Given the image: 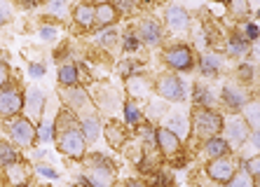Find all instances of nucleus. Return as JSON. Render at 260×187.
<instances>
[{
  "mask_svg": "<svg viewBox=\"0 0 260 187\" xmlns=\"http://www.w3.org/2000/svg\"><path fill=\"white\" fill-rule=\"evenodd\" d=\"M54 133H56V147L61 155L66 157L82 159L87 152V140L85 133L80 129V124L75 122V115L71 110H61V115L54 122Z\"/></svg>",
  "mask_w": 260,
  "mask_h": 187,
  "instance_id": "obj_1",
  "label": "nucleus"
},
{
  "mask_svg": "<svg viewBox=\"0 0 260 187\" xmlns=\"http://www.w3.org/2000/svg\"><path fill=\"white\" fill-rule=\"evenodd\" d=\"M115 164L106 159L103 155H94V157L85 159V182L89 187H113L115 185Z\"/></svg>",
  "mask_w": 260,
  "mask_h": 187,
  "instance_id": "obj_2",
  "label": "nucleus"
},
{
  "mask_svg": "<svg viewBox=\"0 0 260 187\" xmlns=\"http://www.w3.org/2000/svg\"><path fill=\"white\" fill-rule=\"evenodd\" d=\"M192 131H194V136H200L202 140L216 138L218 133L223 131V117L211 108L194 105V110H192Z\"/></svg>",
  "mask_w": 260,
  "mask_h": 187,
  "instance_id": "obj_3",
  "label": "nucleus"
},
{
  "mask_svg": "<svg viewBox=\"0 0 260 187\" xmlns=\"http://www.w3.org/2000/svg\"><path fill=\"white\" fill-rule=\"evenodd\" d=\"M155 89H157V94L164 98V101H169V103H181V101H185V96H188V94H185V85H183L181 78L174 75V72L159 75Z\"/></svg>",
  "mask_w": 260,
  "mask_h": 187,
  "instance_id": "obj_4",
  "label": "nucleus"
},
{
  "mask_svg": "<svg viewBox=\"0 0 260 187\" xmlns=\"http://www.w3.org/2000/svg\"><path fill=\"white\" fill-rule=\"evenodd\" d=\"M223 131H225V140L230 143V147H239L248 140L251 136V127L246 124L242 115H230L228 120H223Z\"/></svg>",
  "mask_w": 260,
  "mask_h": 187,
  "instance_id": "obj_5",
  "label": "nucleus"
},
{
  "mask_svg": "<svg viewBox=\"0 0 260 187\" xmlns=\"http://www.w3.org/2000/svg\"><path fill=\"white\" fill-rule=\"evenodd\" d=\"M7 131H10L12 140L19 145V147H30L38 138V129L28 117H17V120H12L10 127H7Z\"/></svg>",
  "mask_w": 260,
  "mask_h": 187,
  "instance_id": "obj_6",
  "label": "nucleus"
},
{
  "mask_svg": "<svg viewBox=\"0 0 260 187\" xmlns=\"http://www.w3.org/2000/svg\"><path fill=\"white\" fill-rule=\"evenodd\" d=\"M24 108V94L17 85L0 87V117H14Z\"/></svg>",
  "mask_w": 260,
  "mask_h": 187,
  "instance_id": "obj_7",
  "label": "nucleus"
},
{
  "mask_svg": "<svg viewBox=\"0 0 260 187\" xmlns=\"http://www.w3.org/2000/svg\"><path fill=\"white\" fill-rule=\"evenodd\" d=\"M206 173L209 178L216 182H230L232 175L237 173V162L230 157V155H225V157H218V159H211L209 166H206Z\"/></svg>",
  "mask_w": 260,
  "mask_h": 187,
  "instance_id": "obj_8",
  "label": "nucleus"
},
{
  "mask_svg": "<svg viewBox=\"0 0 260 187\" xmlns=\"http://www.w3.org/2000/svg\"><path fill=\"white\" fill-rule=\"evenodd\" d=\"M164 61L174 70H190L194 66V54L185 45H176V47H169L164 52Z\"/></svg>",
  "mask_w": 260,
  "mask_h": 187,
  "instance_id": "obj_9",
  "label": "nucleus"
},
{
  "mask_svg": "<svg viewBox=\"0 0 260 187\" xmlns=\"http://www.w3.org/2000/svg\"><path fill=\"white\" fill-rule=\"evenodd\" d=\"M24 110H26V117L30 122H40L43 120V110H45V91L38 89V87H30L26 91V98H24Z\"/></svg>",
  "mask_w": 260,
  "mask_h": 187,
  "instance_id": "obj_10",
  "label": "nucleus"
},
{
  "mask_svg": "<svg viewBox=\"0 0 260 187\" xmlns=\"http://www.w3.org/2000/svg\"><path fill=\"white\" fill-rule=\"evenodd\" d=\"M164 21H167V28L174 30V33H185L190 28V14L188 10H183L178 5H171L164 14Z\"/></svg>",
  "mask_w": 260,
  "mask_h": 187,
  "instance_id": "obj_11",
  "label": "nucleus"
},
{
  "mask_svg": "<svg viewBox=\"0 0 260 187\" xmlns=\"http://www.w3.org/2000/svg\"><path fill=\"white\" fill-rule=\"evenodd\" d=\"M162 127L169 129L171 133H176L183 140V138H188V133H190V120L183 113H171V115H164Z\"/></svg>",
  "mask_w": 260,
  "mask_h": 187,
  "instance_id": "obj_12",
  "label": "nucleus"
},
{
  "mask_svg": "<svg viewBox=\"0 0 260 187\" xmlns=\"http://www.w3.org/2000/svg\"><path fill=\"white\" fill-rule=\"evenodd\" d=\"M139 40L145 45H150V47H155V45L162 43V28H159V24L155 21V19H143L139 26Z\"/></svg>",
  "mask_w": 260,
  "mask_h": 187,
  "instance_id": "obj_13",
  "label": "nucleus"
},
{
  "mask_svg": "<svg viewBox=\"0 0 260 187\" xmlns=\"http://www.w3.org/2000/svg\"><path fill=\"white\" fill-rule=\"evenodd\" d=\"M117 17H120V10H117L113 3H101V5H96L94 26H96V28H108V26H113L117 21Z\"/></svg>",
  "mask_w": 260,
  "mask_h": 187,
  "instance_id": "obj_14",
  "label": "nucleus"
},
{
  "mask_svg": "<svg viewBox=\"0 0 260 187\" xmlns=\"http://www.w3.org/2000/svg\"><path fill=\"white\" fill-rule=\"evenodd\" d=\"M157 145L167 157H174V155L181 152V138H178L176 133H171L169 129H164V127L157 129Z\"/></svg>",
  "mask_w": 260,
  "mask_h": 187,
  "instance_id": "obj_15",
  "label": "nucleus"
},
{
  "mask_svg": "<svg viewBox=\"0 0 260 187\" xmlns=\"http://www.w3.org/2000/svg\"><path fill=\"white\" fill-rule=\"evenodd\" d=\"M223 103L228 105L230 110H242L244 105L248 103V96L246 91L242 89V87L237 85H225L223 87Z\"/></svg>",
  "mask_w": 260,
  "mask_h": 187,
  "instance_id": "obj_16",
  "label": "nucleus"
},
{
  "mask_svg": "<svg viewBox=\"0 0 260 187\" xmlns=\"http://www.w3.org/2000/svg\"><path fill=\"white\" fill-rule=\"evenodd\" d=\"M61 96H63V101H66L68 110H78L82 108V105H87V101H89V96H87V91L82 89V87H66V89L61 91Z\"/></svg>",
  "mask_w": 260,
  "mask_h": 187,
  "instance_id": "obj_17",
  "label": "nucleus"
},
{
  "mask_svg": "<svg viewBox=\"0 0 260 187\" xmlns=\"http://www.w3.org/2000/svg\"><path fill=\"white\" fill-rule=\"evenodd\" d=\"M103 133H106V138H108V143L113 145V147H117V150H120L122 145L127 143V138H129V131H127L124 127H122L120 122H115V120L106 124Z\"/></svg>",
  "mask_w": 260,
  "mask_h": 187,
  "instance_id": "obj_18",
  "label": "nucleus"
},
{
  "mask_svg": "<svg viewBox=\"0 0 260 187\" xmlns=\"http://www.w3.org/2000/svg\"><path fill=\"white\" fill-rule=\"evenodd\" d=\"M200 68L206 78H216V75H220V70H223V56L213 54V52H204L200 59Z\"/></svg>",
  "mask_w": 260,
  "mask_h": 187,
  "instance_id": "obj_19",
  "label": "nucleus"
},
{
  "mask_svg": "<svg viewBox=\"0 0 260 187\" xmlns=\"http://www.w3.org/2000/svg\"><path fill=\"white\" fill-rule=\"evenodd\" d=\"M94 14H96V7L89 5V3H80L73 10V19L80 28H91L94 26Z\"/></svg>",
  "mask_w": 260,
  "mask_h": 187,
  "instance_id": "obj_20",
  "label": "nucleus"
},
{
  "mask_svg": "<svg viewBox=\"0 0 260 187\" xmlns=\"http://www.w3.org/2000/svg\"><path fill=\"white\" fill-rule=\"evenodd\" d=\"M80 129H82V133H85L87 143H96L99 136H101V122H99L96 115H85V117H82Z\"/></svg>",
  "mask_w": 260,
  "mask_h": 187,
  "instance_id": "obj_21",
  "label": "nucleus"
},
{
  "mask_svg": "<svg viewBox=\"0 0 260 187\" xmlns=\"http://www.w3.org/2000/svg\"><path fill=\"white\" fill-rule=\"evenodd\" d=\"M204 155L209 159H218V157H225V155H230V143L225 138H209L204 143Z\"/></svg>",
  "mask_w": 260,
  "mask_h": 187,
  "instance_id": "obj_22",
  "label": "nucleus"
},
{
  "mask_svg": "<svg viewBox=\"0 0 260 187\" xmlns=\"http://www.w3.org/2000/svg\"><path fill=\"white\" fill-rule=\"evenodd\" d=\"M127 89L134 98H145L150 94V85H148V80L141 78V75H132L127 80Z\"/></svg>",
  "mask_w": 260,
  "mask_h": 187,
  "instance_id": "obj_23",
  "label": "nucleus"
},
{
  "mask_svg": "<svg viewBox=\"0 0 260 187\" xmlns=\"http://www.w3.org/2000/svg\"><path fill=\"white\" fill-rule=\"evenodd\" d=\"M242 117L246 120V124L251 129H260V101H248L242 108Z\"/></svg>",
  "mask_w": 260,
  "mask_h": 187,
  "instance_id": "obj_24",
  "label": "nucleus"
},
{
  "mask_svg": "<svg viewBox=\"0 0 260 187\" xmlns=\"http://www.w3.org/2000/svg\"><path fill=\"white\" fill-rule=\"evenodd\" d=\"M248 49H251V43H248L242 33H235V35H230V40H228V54L244 56V54H248Z\"/></svg>",
  "mask_w": 260,
  "mask_h": 187,
  "instance_id": "obj_25",
  "label": "nucleus"
},
{
  "mask_svg": "<svg viewBox=\"0 0 260 187\" xmlns=\"http://www.w3.org/2000/svg\"><path fill=\"white\" fill-rule=\"evenodd\" d=\"M59 82L63 87H75L80 82V70L75 63H66L59 68Z\"/></svg>",
  "mask_w": 260,
  "mask_h": 187,
  "instance_id": "obj_26",
  "label": "nucleus"
},
{
  "mask_svg": "<svg viewBox=\"0 0 260 187\" xmlns=\"http://www.w3.org/2000/svg\"><path fill=\"white\" fill-rule=\"evenodd\" d=\"M228 10H230V17H235L237 21H244L251 14L248 0H228Z\"/></svg>",
  "mask_w": 260,
  "mask_h": 187,
  "instance_id": "obj_27",
  "label": "nucleus"
},
{
  "mask_svg": "<svg viewBox=\"0 0 260 187\" xmlns=\"http://www.w3.org/2000/svg\"><path fill=\"white\" fill-rule=\"evenodd\" d=\"M7 175L12 178V185H24L26 182V178H28V171H26V166L24 164H10L7 166Z\"/></svg>",
  "mask_w": 260,
  "mask_h": 187,
  "instance_id": "obj_28",
  "label": "nucleus"
},
{
  "mask_svg": "<svg viewBox=\"0 0 260 187\" xmlns=\"http://www.w3.org/2000/svg\"><path fill=\"white\" fill-rule=\"evenodd\" d=\"M19 162V152L17 147H12L10 143H0V164L3 166H10V164Z\"/></svg>",
  "mask_w": 260,
  "mask_h": 187,
  "instance_id": "obj_29",
  "label": "nucleus"
},
{
  "mask_svg": "<svg viewBox=\"0 0 260 187\" xmlns=\"http://www.w3.org/2000/svg\"><path fill=\"white\" fill-rule=\"evenodd\" d=\"M228 187H253V175L248 173L246 169L242 171H237L235 175H232V180L230 182H225Z\"/></svg>",
  "mask_w": 260,
  "mask_h": 187,
  "instance_id": "obj_30",
  "label": "nucleus"
},
{
  "mask_svg": "<svg viewBox=\"0 0 260 187\" xmlns=\"http://www.w3.org/2000/svg\"><path fill=\"white\" fill-rule=\"evenodd\" d=\"M194 103H197V105H204V108H211V105H213L211 89H204L202 85L194 87Z\"/></svg>",
  "mask_w": 260,
  "mask_h": 187,
  "instance_id": "obj_31",
  "label": "nucleus"
},
{
  "mask_svg": "<svg viewBox=\"0 0 260 187\" xmlns=\"http://www.w3.org/2000/svg\"><path fill=\"white\" fill-rule=\"evenodd\" d=\"M124 120H127V124H132V127H139L141 124V110L136 108V103H132V101H127L124 103Z\"/></svg>",
  "mask_w": 260,
  "mask_h": 187,
  "instance_id": "obj_32",
  "label": "nucleus"
},
{
  "mask_svg": "<svg viewBox=\"0 0 260 187\" xmlns=\"http://www.w3.org/2000/svg\"><path fill=\"white\" fill-rule=\"evenodd\" d=\"M96 43L103 45V47H113V45L117 43V33L113 26H108V28H101V33L96 35Z\"/></svg>",
  "mask_w": 260,
  "mask_h": 187,
  "instance_id": "obj_33",
  "label": "nucleus"
},
{
  "mask_svg": "<svg viewBox=\"0 0 260 187\" xmlns=\"http://www.w3.org/2000/svg\"><path fill=\"white\" fill-rule=\"evenodd\" d=\"M40 136H38V138L43 140V143H49V140L54 138V124H52V122H45L43 127H40Z\"/></svg>",
  "mask_w": 260,
  "mask_h": 187,
  "instance_id": "obj_34",
  "label": "nucleus"
},
{
  "mask_svg": "<svg viewBox=\"0 0 260 187\" xmlns=\"http://www.w3.org/2000/svg\"><path fill=\"white\" fill-rule=\"evenodd\" d=\"M244 169L253 175V178H258V175H260V155H258V157H251V159H248V162L244 164Z\"/></svg>",
  "mask_w": 260,
  "mask_h": 187,
  "instance_id": "obj_35",
  "label": "nucleus"
},
{
  "mask_svg": "<svg viewBox=\"0 0 260 187\" xmlns=\"http://www.w3.org/2000/svg\"><path fill=\"white\" fill-rule=\"evenodd\" d=\"M10 19H12V10H10L5 0H0V26H5Z\"/></svg>",
  "mask_w": 260,
  "mask_h": 187,
  "instance_id": "obj_36",
  "label": "nucleus"
},
{
  "mask_svg": "<svg viewBox=\"0 0 260 187\" xmlns=\"http://www.w3.org/2000/svg\"><path fill=\"white\" fill-rule=\"evenodd\" d=\"M152 187H171V178L169 175H164V173H157V175H152Z\"/></svg>",
  "mask_w": 260,
  "mask_h": 187,
  "instance_id": "obj_37",
  "label": "nucleus"
},
{
  "mask_svg": "<svg viewBox=\"0 0 260 187\" xmlns=\"http://www.w3.org/2000/svg\"><path fill=\"white\" fill-rule=\"evenodd\" d=\"M136 47H139V35H136V33H127V35H124V49L134 52Z\"/></svg>",
  "mask_w": 260,
  "mask_h": 187,
  "instance_id": "obj_38",
  "label": "nucleus"
},
{
  "mask_svg": "<svg viewBox=\"0 0 260 187\" xmlns=\"http://www.w3.org/2000/svg\"><path fill=\"white\" fill-rule=\"evenodd\" d=\"M59 35V30L56 28H49V26H45V28H40V38H43V40H54V38Z\"/></svg>",
  "mask_w": 260,
  "mask_h": 187,
  "instance_id": "obj_39",
  "label": "nucleus"
},
{
  "mask_svg": "<svg viewBox=\"0 0 260 187\" xmlns=\"http://www.w3.org/2000/svg\"><path fill=\"white\" fill-rule=\"evenodd\" d=\"M28 72H30V78H43V75H45V66H43V63H30Z\"/></svg>",
  "mask_w": 260,
  "mask_h": 187,
  "instance_id": "obj_40",
  "label": "nucleus"
},
{
  "mask_svg": "<svg viewBox=\"0 0 260 187\" xmlns=\"http://www.w3.org/2000/svg\"><path fill=\"white\" fill-rule=\"evenodd\" d=\"M63 5H66V0H49V10L56 14L63 12Z\"/></svg>",
  "mask_w": 260,
  "mask_h": 187,
  "instance_id": "obj_41",
  "label": "nucleus"
},
{
  "mask_svg": "<svg viewBox=\"0 0 260 187\" xmlns=\"http://www.w3.org/2000/svg\"><path fill=\"white\" fill-rule=\"evenodd\" d=\"M248 54L253 56L255 61H260V38L258 40H253V45H251V49H248Z\"/></svg>",
  "mask_w": 260,
  "mask_h": 187,
  "instance_id": "obj_42",
  "label": "nucleus"
},
{
  "mask_svg": "<svg viewBox=\"0 0 260 187\" xmlns=\"http://www.w3.org/2000/svg\"><path fill=\"white\" fill-rule=\"evenodd\" d=\"M7 78H10V72H7V66L0 61V87L7 85Z\"/></svg>",
  "mask_w": 260,
  "mask_h": 187,
  "instance_id": "obj_43",
  "label": "nucleus"
},
{
  "mask_svg": "<svg viewBox=\"0 0 260 187\" xmlns=\"http://www.w3.org/2000/svg\"><path fill=\"white\" fill-rule=\"evenodd\" d=\"M251 75H253L251 66H239V80H251Z\"/></svg>",
  "mask_w": 260,
  "mask_h": 187,
  "instance_id": "obj_44",
  "label": "nucleus"
},
{
  "mask_svg": "<svg viewBox=\"0 0 260 187\" xmlns=\"http://www.w3.org/2000/svg\"><path fill=\"white\" fill-rule=\"evenodd\" d=\"M38 173H43V175H47V178H56V171L54 169H49V166H38Z\"/></svg>",
  "mask_w": 260,
  "mask_h": 187,
  "instance_id": "obj_45",
  "label": "nucleus"
},
{
  "mask_svg": "<svg viewBox=\"0 0 260 187\" xmlns=\"http://www.w3.org/2000/svg\"><path fill=\"white\" fill-rule=\"evenodd\" d=\"M248 138H251V143H253L255 147H258V150H260V129H255V131H251V136H248Z\"/></svg>",
  "mask_w": 260,
  "mask_h": 187,
  "instance_id": "obj_46",
  "label": "nucleus"
},
{
  "mask_svg": "<svg viewBox=\"0 0 260 187\" xmlns=\"http://www.w3.org/2000/svg\"><path fill=\"white\" fill-rule=\"evenodd\" d=\"M150 108L152 110H148V113H152V115H162V113H164V105H162V103H150Z\"/></svg>",
  "mask_w": 260,
  "mask_h": 187,
  "instance_id": "obj_47",
  "label": "nucleus"
},
{
  "mask_svg": "<svg viewBox=\"0 0 260 187\" xmlns=\"http://www.w3.org/2000/svg\"><path fill=\"white\" fill-rule=\"evenodd\" d=\"M24 7H36V5H40V3H45V0H19Z\"/></svg>",
  "mask_w": 260,
  "mask_h": 187,
  "instance_id": "obj_48",
  "label": "nucleus"
},
{
  "mask_svg": "<svg viewBox=\"0 0 260 187\" xmlns=\"http://www.w3.org/2000/svg\"><path fill=\"white\" fill-rule=\"evenodd\" d=\"M124 187H145V185L141 180H127L124 182Z\"/></svg>",
  "mask_w": 260,
  "mask_h": 187,
  "instance_id": "obj_49",
  "label": "nucleus"
},
{
  "mask_svg": "<svg viewBox=\"0 0 260 187\" xmlns=\"http://www.w3.org/2000/svg\"><path fill=\"white\" fill-rule=\"evenodd\" d=\"M87 3H96V5H101V3H110V0H87Z\"/></svg>",
  "mask_w": 260,
  "mask_h": 187,
  "instance_id": "obj_50",
  "label": "nucleus"
},
{
  "mask_svg": "<svg viewBox=\"0 0 260 187\" xmlns=\"http://www.w3.org/2000/svg\"><path fill=\"white\" fill-rule=\"evenodd\" d=\"M253 187H260V175L258 178H253Z\"/></svg>",
  "mask_w": 260,
  "mask_h": 187,
  "instance_id": "obj_51",
  "label": "nucleus"
},
{
  "mask_svg": "<svg viewBox=\"0 0 260 187\" xmlns=\"http://www.w3.org/2000/svg\"><path fill=\"white\" fill-rule=\"evenodd\" d=\"M33 187H49V185H33Z\"/></svg>",
  "mask_w": 260,
  "mask_h": 187,
  "instance_id": "obj_52",
  "label": "nucleus"
},
{
  "mask_svg": "<svg viewBox=\"0 0 260 187\" xmlns=\"http://www.w3.org/2000/svg\"><path fill=\"white\" fill-rule=\"evenodd\" d=\"M218 3H225V0H218Z\"/></svg>",
  "mask_w": 260,
  "mask_h": 187,
  "instance_id": "obj_53",
  "label": "nucleus"
},
{
  "mask_svg": "<svg viewBox=\"0 0 260 187\" xmlns=\"http://www.w3.org/2000/svg\"><path fill=\"white\" fill-rule=\"evenodd\" d=\"M258 17H260V10H258Z\"/></svg>",
  "mask_w": 260,
  "mask_h": 187,
  "instance_id": "obj_54",
  "label": "nucleus"
},
{
  "mask_svg": "<svg viewBox=\"0 0 260 187\" xmlns=\"http://www.w3.org/2000/svg\"><path fill=\"white\" fill-rule=\"evenodd\" d=\"M87 187H89V185H87Z\"/></svg>",
  "mask_w": 260,
  "mask_h": 187,
  "instance_id": "obj_55",
  "label": "nucleus"
}]
</instances>
